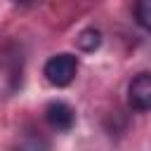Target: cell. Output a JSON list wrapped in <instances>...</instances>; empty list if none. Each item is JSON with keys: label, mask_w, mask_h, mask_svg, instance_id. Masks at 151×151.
I'll return each mask as SVG.
<instances>
[{"label": "cell", "mask_w": 151, "mask_h": 151, "mask_svg": "<svg viewBox=\"0 0 151 151\" xmlns=\"http://www.w3.org/2000/svg\"><path fill=\"white\" fill-rule=\"evenodd\" d=\"M45 120L52 130L57 132H68L73 125H76V111L71 104L61 101V99H54L45 106Z\"/></svg>", "instance_id": "obj_4"}, {"label": "cell", "mask_w": 151, "mask_h": 151, "mask_svg": "<svg viewBox=\"0 0 151 151\" xmlns=\"http://www.w3.org/2000/svg\"><path fill=\"white\" fill-rule=\"evenodd\" d=\"M52 144L40 130H24L14 139V151H50Z\"/></svg>", "instance_id": "obj_5"}, {"label": "cell", "mask_w": 151, "mask_h": 151, "mask_svg": "<svg viewBox=\"0 0 151 151\" xmlns=\"http://www.w3.org/2000/svg\"><path fill=\"white\" fill-rule=\"evenodd\" d=\"M134 21H137L144 31L151 28V2H149V0H139V2L134 5Z\"/></svg>", "instance_id": "obj_7"}, {"label": "cell", "mask_w": 151, "mask_h": 151, "mask_svg": "<svg viewBox=\"0 0 151 151\" xmlns=\"http://www.w3.org/2000/svg\"><path fill=\"white\" fill-rule=\"evenodd\" d=\"M127 101L139 113H146L151 109V76L146 71H142L132 78V83L127 87Z\"/></svg>", "instance_id": "obj_3"}, {"label": "cell", "mask_w": 151, "mask_h": 151, "mask_svg": "<svg viewBox=\"0 0 151 151\" xmlns=\"http://www.w3.org/2000/svg\"><path fill=\"white\" fill-rule=\"evenodd\" d=\"M76 73H78V57L71 52L52 54L42 66V76L52 87H68L76 80Z\"/></svg>", "instance_id": "obj_1"}, {"label": "cell", "mask_w": 151, "mask_h": 151, "mask_svg": "<svg viewBox=\"0 0 151 151\" xmlns=\"http://www.w3.org/2000/svg\"><path fill=\"white\" fill-rule=\"evenodd\" d=\"M21 59L14 54H0V99H7L21 87Z\"/></svg>", "instance_id": "obj_2"}, {"label": "cell", "mask_w": 151, "mask_h": 151, "mask_svg": "<svg viewBox=\"0 0 151 151\" xmlns=\"http://www.w3.org/2000/svg\"><path fill=\"white\" fill-rule=\"evenodd\" d=\"M76 45L83 50V52H97L101 47V33L99 28H83L78 35H76Z\"/></svg>", "instance_id": "obj_6"}]
</instances>
